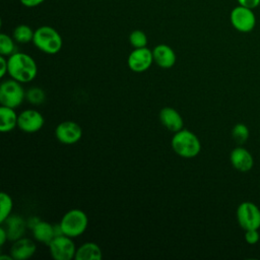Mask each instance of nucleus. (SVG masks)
I'll list each match as a JSON object with an SVG mask.
<instances>
[{"label": "nucleus", "mask_w": 260, "mask_h": 260, "mask_svg": "<svg viewBox=\"0 0 260 260\" xmlns=\"http://www.w3.org/2000/svg\"><path fill=\"white\" fill-rule=\"evenodd\" d=\"M8 74L11 78L26 83L36 78L38 66L31 56L21 52H15L7 58Z\"/></svg>", "instance_id": "nucleus-1"}, {"label": "nucleus", "mask_w": 260, "mask_h": 260, "mask_svg": "<svg viewBox=\"0 0 260 260\" xmlns=\"http://www.w3.org/2000/svg\"><path fill=\"white\" fill-rule=\"evenodd\" d=\"M171 143L174 151L179 156L185 158L195 157L201 149L199 138L187 129H181L175 132Z\"/></svg>", "instance_id": "nucleus-2"}, {"label": "nucleus", "mask_w": 260, "mask_h": 260, "mask_svg": "<svg viewBox=\"0 0 260 260\" xmlns=\"http://www.w3.org/2000/svg\"><path fill=\"white\" fill-rule=\"evenodd\" d=\"M32 43L40 51L49 55L57 54L63 45L60 34L49 25L40 26L35 30Z\"/></svg>", "instance_id": "nucleus-3"}, {"label": "nucleus", "mask_w": 260, "mask_h": 260, "mask_svg": "<svg viewBox=\"0 0 260 260\" xmlns=\"http://www.w3.org/2000/svg\"><path fill=\"white\" fill-rule=\"evenodd\" d=\"M59 224L64 235L70 238H76L85 232L88 224V218L83 210L74 208L68 210L62 216Z\"/></svg>", "instance_id": "nucleus-4"}, {"label": "nucleus", "mask_w": 260, "mask_h": 260, "mask_svg": "<svg viewBox=\"0 0 260 260\" xmlns=\"http://www.w3.org/2000/svg\"><path fill=\"white\" fill-rule=\"evenodd\" d=\"M24 98L25 92L21 85V82L13 78L1 82L0 103L2 106L15 109L22 104Z\"/></svg>", "instance_id": "nucleus-5"}, {"label": "nucleus", "mask_w": 260, "mask_h": 260, "mask_svg": "<svg viewBox=\"0 0 260 260\" xmlns=\"http://www.w3.org/2000/svg\"><path fill=\"white\" fill-rule=\"evenodd\" d=\"M237 220L244 230H259L260 228V208L251 201L240 203L236 211Z\"/></svg>", "instance_id": "nucleus-6"}, {"label": "nucleus", "mask_w": 260, "mask_h": 260, "mask_svg": "<svg viewBox=\"0 0 260 260\" xmlns=\"http://www.w3.org/2000/svg\"><path fill=\"white\" fill-rule=\"evenodd\" d=\"M230 20L233 27L240 32H250L256 25V16L253 9L241 5L233 8Z\"/></svg>", "instance_id": "nucleus-7"}, {"label": "nucleus", "mask_w": 260, "mask_h": 260, "mask_svg": "<svg viewBox=\"0 0 260 260\" xmlns=\"http://www.w3.org/2000/svg\"><path fill=\"white\" fill-rule=\"evenodd\" d=\"M73 238H70L66 235L56 236L49 243V249L51 256L55 260H71L75 257L76 247Z\"/></svg>", "instance_id": "nucleus-8"}, {"label": "nucleus", "mask_w": 260, "mask_h": 260, "mask_svg": "<svg viewBox=\"0 0 260 260\" xmlns=\"http://www.w3.org/2000/svg\"><path fill=\"white\" fill-rule=\"evenodd\" d=\"M45 120L43 115L34 109H27L22 111L18 115L17 127L25 133H35L42 129Z\"/></svg>", "instance_id": "nucleus-9"}, {"label": "nucleus", "mask_w": 260, "mask_h": 260, "mask_svg": "<svg viewBox=\"0 0 260 260\" xmlns=\"http://www.w3.org/2000/svg\"><path fill=\"white\" fill-rule=\"evenodd\" d=\"M153 62L152 50L146 47L134 49L128 56V67L134 72H143L147 70Z\"/></svg>", "instance_id": "nucleus-10"}, {"label": "nucleus", "mask_w": 260, "mask_h": 260, "mask_svg": "<svg viewBox=\"0 0 260 260\" xmlns=\"http://www.w3.org/2000/svg\"><path fill=\"white\" fill-rule=\"evenodd\" d=\"M55 136L61 143L73 144L80 140L82 136V129L76 122L64 121L56 127Z\"/></svg>", "instance_id": "nucleus-11"}, {"label": "nucleus", "mask_w": 260, "mask_h": 260, "mask_svg": "<svg viewBox=\"0 0 260 260\" xmlns=\"http://www.w3.org/2000/svg\"><path fill=\"white\" fill-rule=\"evenodd\" d=\"M230 160L232 166L241 173H247L254 166V158L251 152L245 147L238 146L231 151Z\"/></svg>", "instance_id": "nucleus-12"}, {"label": "nucleus", "mask_w": 260, "mask_h": 260, "mask_svg": "<svg viewBox=\"0 0 260 260\" xmlns=\"http://www.w3.org/2000/svg\"><path fill=\"white\" fill-rule=\"evenodd\" d=\"M2 224L6 230L8 240L12 242L22 238L27 226V222L20 215L17 214L9 215L2 222Z\"/></svg>", "instance_id": "nucleus-13"}, {"label": "nucleus", "mask_w": 260, "mask_h": 260, "mask_svg": "<svg viewBox=\"0 0 260 260\" xmlns=\"http://www.w3.org/2000/svg\"><path fill=\"white\" fill-rule=\"evenodd\" d=\"M37 250L36 244L28 238H20L12 244L10 255L14 260H26L30 258Z\"/></svg>", "instance_id": "nucleus-14"}, {"label": "nucleus", "mask_w": 260, "mask_h": 260, "mask_svg": "<svg viewBox=\"0 0 260 260\" xmlns=\"http://www.w3.org/2000/svg\"><path fill=\"white\" fill-rule=\"evenodd\" d=\"M153 61L160 68H171L176 63V54L174 50L165 44H159L155 46L152 50Z\"/></svg>", "instance_id": "nucleus-15"}, {"label": "nucleus", "mask_w": 260, "mask_h": 260, "mask_svg": "<svg viewBox=\"0 0 260 260\" xmlns=\"http://www.w3.org/2000/svg\"><path fill=\"white\" fill-rule=\"evenodd\" d=\"M160 123L172 132H177L183 129V119L178 111L173 108L166 107L159 112Z\"/></svg>", "instance_id": "nucleus-16"}, {"label": "nucleus", "mask_w": 260, "mask_h": 260, "mask_svg": "<svg viewBox=\"0 0 260 260\" xmlns=\"http://www.w3.org/2000/svg\"><path fill=\"white\" fill-rule=\"evenodd\" d=\"M34 238L41 243L49 245V243L54 239L55 232L54 225L45 220H40L32 229H31Z\"/></svg>", "instance_id": "nucleus-17"}, {"label": "nucleus", "mask_w": 260, "mask_h": 260, "mask_svg": "<svg viewBox=\"0 0 260 260\" xmlns=\"http://www.w3.org/2000/svg\"><path fill=\"white\" fill-rule=\"evenodd\" d=\"M102 250L98 244L93 242H86L76 249L74 259L76 260H101Z\"/></svg>", "instance_id": "nucleus-18"}, {"label": "nucleus", "mask_w": 260, "mask_h": 260, "mask_svg": "<svg viewBox=\"0 0 260 260\" xmlns=\"http://www.w3.org/2000/svg\"><path fill=\"white\" fill-rule=\"evenodd\" d=\"M18 115L13 108L1 106L0 108V131L2 133L10 132L17 126Z\"/></svg>", "instance_id": "nucleus-19"}, {"label": "nucleus", "mask_w": 260, "mask_h": 260, "mask_svg": "<svg viewBox=\"0 0 260 260\" xmlns=\"http://www.w3.org/2000/svg\"><path fill=\"white\" fill-rule=\"evenodd\" d=\"M34 35H35V30H32L30 26L26 24H19L13 29L12 38L17 43L27 44L32 41Z\"/></svg>", "instance_id": "nucleus-20"}, {"label": "nucleus", "mask_w": 260, "mask_h": 260, "mask_svg": "<svg viewBox=\"0 0 260 260\" xmlns=\"http://www.w3.org/2000/svg\"><path fill=\"white\" fill-rule=\"evenodd\" d=\"M14 39L10 38L6 34L0 35V54L2 56H11L16 52V47L14 44Z\"/></svg>", "instance_id": "nucleus-21"}, {"label": "nucleus", "mask_w": 260, "mask_h": 260, "mask_svg": "<svg viewBox=\"0 0 260 260\" xmlns=\"http://www.w3.org/2000/svg\"><path fill=\"white\" fill-rule=\"evenodd\" d=\"M12 207H13V202L11 197L5 192H1L0 194V222L1 223L10 215Z\"/></svg>", "instance_id": "nucleus-22"}, {"label": "nucleus", "mask_w": 260, "mask_h": 260, "mask_svg": "<svg viewBox=\"0 0 260 260\" xmlns=\"http://www.w3.org/2000/svg\"><path fill=\"white\" fill-rule=\"evenodd\" d=\"M249 135V128L243 123L236 124L232 129V137L238 144L245 143L248 140Z\"/></svg>", "instance_id": "nucleus-23"}, {"label": "nucleus", "mask_w": 260, "mask_h": 260, "mask_svg": "<svg viewBox=\"0 0 260 260\" xmlns=\"http://www.w3.org/2000/svg\"><path fill=\"white\" fill-rule=\"evenodd\" d=\"M25 99L32 105H41L46 100V93L41 87H31L25 92Z\"/></svg>", "instance_id": "nucleus-24"}, {"label": "nucleus", "mask_w": 260, "mask_h": 260, "mask_svg": "<svg viewBox=\"0 0 260 260\" xmlns=\"http://www.w3.org/2000/svg\"><path fill=\"white\" fill-rule=\"evenodd\" d=\"M129 43L134 49L143 48L147 45V37L144 31L135 29L129 35Z\"/></svg>", "instance_id": "nucleus-25"}, {"label": "nucleus", "mask_w": 260, "mask_h": 260, "mask_svg": "<svg viewBox=\"0 0 260 260\" xmlns=\"http://www.w3.org/2000/svg\"><path fill=\"white\" fill-rule=\"evenodd\" d=\"M260 240V234L258 230H247L245 231V241L250 245H255Z\"/></svg>", "instance_id": "nucleus-26"}, {"label": "nucleus", "mask_w": 260, "mask_h": 260, "mask_svg": "<svg viewBox=\"0 0 260 260\" xmlns=\"http://www.w3.org/2000/svg\"><path fill=\"white\" fill-rule=\"evenodd\" d=\"M238 5L250 8V9H255L260 6V0H237Z\"/></svg>", "instance_id": "nucleus-27"}, {"label": "nucleus", "mask_w": 260, "mask_h": 260, "mask_svg": "<svg viewBox=\"0 0 260 260\" xmlns=\"http://www.w3.org/2000/svg\"><path fill=\"white\" fill-rule=\"evenodd\" d=\"M0 63H1V71H0V77L3 78L6 73H8V61L5 58V56L0 57Z\"/></svg>", "instance_id": "nucleus-28"}, {"label": "nucleus", "mask_w": 260, "mask_h": 260, "mask_svg": "<svg viewBox=\"0 0 260 260\" xmlns=\"http://www.w3.org/2000/svg\"><path fill=\"white\" fill-rule=\"evenodd\" d=\"M19 1L24 7L32 8V7H37V6L41 5L45 0H19Z\"/></svg>", "instance_id": "nucleus-29"}, {"label": "nucleus", "mask_w": 260, "mask_h": 260, "mask_svg": "<svg viewBox=\"0 0 260 260\" xmlns=\"http://www.w3.org/2000/svg\"><path fill=\"white\" fill-rule=\"evenodd\" d=\"M6 240H8L7 233H6L5 228L2 225L0 228V246H3L5 244V242H6Z\"/></svg>", "instance_id": "nucleus-30"}, {"label": "nucleus", "mask_w": 260, "mask_h": 260, "mask_svg": "<svg viewBox=\"0 0 260 260\" xmlns=\"http://www.w3.org/2000/svg\"><path fill=\"white\" fill-rule=\"evenodd\" d=\"M41 219L39 218V217H36V216H32V217H30L26 222H27V228H29L30 230L40 221Z\"/></svg>", "instance_id": "nucleus-31"}, {"label": "nucleus", "mask_w": 260, "mask_h": 260, "mask_svg": "<svg viewBox=\"0 0 260 260\" xmlns=\"http://www.w3.org/2000/svg\"><path fill=\"white\" fill-rule=\"evenodd\" d=\"M0 260H14L13 258H12V256L10 255V256H7V255H1L0 256Z\"/></svg>", "instance_id": "nucleus-32"}]
</instances>
